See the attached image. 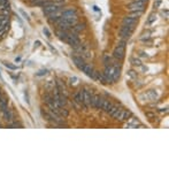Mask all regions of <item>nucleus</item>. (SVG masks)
Segmentation results:
<instances>
[{
    "label": "nucleus",
    "instance_id": "obj_12",
    "mask_svg": "<svg viewBox=\"0 0 169 169\" xmlns=\"http://www.w3.org/2000/svg\"><path fill=\"white\" fill-rule=\"evenodd\" d=\"M122 24L128 25V27H132V28H136V25L138 24V20L136 18H132L130 16H124L123 20H122Z\"/></svg>",
    "mask_w": 169,
    "mask_h": 169
},
{
    "label": "nucleus",
    "instance_id": "obj_14",
    "mask_svg": "<svg viewBox=\"0 0 169 169\" xmlns=\"http://www.w3.org/2000/svg\"><path fill=\"white\" fill-rule=\"evenodd\" d=\"M74 100L73 101L76 104L77 106H83V93H82V89L77 90V91L74 93Z\"/></svg>",
    "mask_w": 169,
    "mask_h": 169
},
{
    "label": "nucleus",
    "instance_id": "obj_24",
    "mask_svg": "<svg viewBox=\"0 0 169 169\" xmlns=\"http://www.w3.org/2000/svg\"><path fill=\"white\" fill-rule=\"evenodd\" d=\"M69 84L71 86H75V85H78L79 84V78L76 77V76H73V77L69 78Z\"/></svg>",
    "mask_w": 169,
    "mask_h": 169
},
{
    "label": "nucleus",
    "instance_id": "obj_21",
    "mask_svg": "<svg viewBox=\"0 0 169 169\" xmlns=\"http://www.w3.org/2000/svg\"><path fill=\"white\" fill-rule=\"evenodd\" d=\"M102 62H104V64H105V66H108V64H110L113 62L112 56L109 55L108 53H105V54H104V56H102Z\"/></svg>",
    "mask_w": 169,
    "mask_h": 169
},
{
    "label": "nucleus",
    "instance_id": "obj_23",
    "mask_svg": "<svg viewBox=\"0 0 169 169\" xmlns=\"http://www.w3.org/2000/svg\"><path fill=\"white\" fill-rule=\"evenodd\" d=\"M58 112L60 114L62 117H68L69 116V110L67 108H64V107H61V108L58 109Z\"/></svg>",
    "mask_w": 169,
    "mask_h": 169
},
{
    "label": "nucleus",
    "instance_id": "obj_18",
    "mask_svg": "<svg viewBox=\"0 0 169 169\" xmlns=\"http://www.w3.org/2000/svg\"><path fill=\"white\" fill-rule=\"evenodd\" d=\"M145 116H146V119H148V121H150V122H155V121L158 120L156 114H155L154 112H151V110L145 112Z\"/></svg>",
    "mask_w": 169,
    "mask_h": 169
},
{
    "label": "nucleus",
    "instance_id": "obj_4",
    "mask_svg": "<svg viewBox=\"0 0 169 169\" xmlns=\"http://www.w3.org/2000/svg\"><path fill=\"white\" fill-rule=\"evenodd\" d=\"M135 29L136 28H132V27H128V25H123L120 28L119 30V35H120V38L121 39H124V40H128V39L131 38V36L132 33L135 32Z\"/></svg>",
    "mask_w": 169,
    "mask_h": 169
},
{
    "label": "nucleus",
    "instance_id": "obj_2",
    "mask_svg": "<svg viewBox=\"0 0 169 169\" xmlns=\"http://www.w3.org/2000/svg\"><path fill=\"white\" fill-rule=\"evenodd\" d=\"M132 116V113L129 110V109H122V108H117V110L112 115L113 119H115L116 121H120V122H127L129 121V119Z\"/></svg>",
    "mask_w": 169,
    "mask_h": 169
},
{
    "label": "nucleus",
    "instance_id": "obj_31",
    "mask_svg": "<svg viewBox=\"0 0 169 169\" xmlns=\"http://www.w3.org/2000/svg\"><path fill=\"white\" fill-rule=\"evenodd\" d=\"M46 74V70H40L39 73H37V76H43V75Z\"/></svg>",
    "mask_w": 169,
    "mask_h": 169
},
{
    "label": "nucleus",
    "instance_id": "obj_17",
    "mask_svg": "<svg viewBox=\"0 0 169 169\" xmlns=\"http://www.w3.org/2000/svg\"><path fill=\"white\" fill-rule=\"evenodd\" d=\"M113 104L112 101H109L108 99H104V102H102V106H101V109L104 110L105 113H108V110L113 107Z\"/></svg>",
    "mask_w": 169,
    "mask_h": 169
},
{
    "label": "nucleus",
    "instance_id": "obj_25",
    "mask_svg": "<svg viewBox=\"0 0 169 169\" xmlns=\"http://www.w3.org/2000/svg\"><path fill=\"white\" fill-rule=\"evenodd\" d=\"M155 20H156V15H155V14H151L150 16H148L147 21H146V24L151 25L153 22H155Z\"/></svg>",
    "mask_w": 169,
    "mask_h": 169
},
{
    "label": "nucleus",
    "instance_id": "obj_16",
    "mask_svg": "<svg viewBox=\"0 0 169 169\" xmlns=\"http://www.w3.org/2000/svg\"><path fill=\"white\" fill-rule=\"evenodd\" d=\"M85 27H86V24L85 23H79V22H77L76 24H74L73 27L70 28V30L73 32H75V33H79V32H82L83 30H85Z\"/></svg>",
    "mask_w": 169,
    "mask_h": 169
},
{
    "label": "nucleus",
    "instance_id": "obj_13",
    "mask_svg": "<svg viewBox=\"0 0 169 169\" xmlns=\"http://www.w3.org/2000/svg\"><path fill=\"white\" fill-rule=\"evenodd\" d=\"M1 115H3L4 120L6 121L7 123H11V122H13V121H14V114H13V112H12L9 108L5 109L4 112L1 113Z\"/></svg>",
    "mask_w": 169,
    "mask_h": 169
},
{
    "label": "nucleus",
    "instance_id": "obj_22",
    "mask_svg": "<svg viewBox=\"0 0 169 169\" xmlns=\"http://www.w3.org/2000/svg\"><path fill=\"white\" fill-rule=\"evenodd\" d=\"M143 13H144V12H141V11L130 12V14L128 15V16H130V18H136V20H138V18H141V15H143Z\"/></svg>",
    "mask_w": 169,
    "mask_h": 169
},
{
    "label": "nucleus",
    "instance_id": "obj_27",
    "mask_svg": "<svg viewBox=\"0 0 169 169\" xmlns=\"http://www.w3.org/2000/svg\"><path fill=\"white\" fill-rule=\"evenodd\" d=\"M4 64L8 68V69H11V70H15V69H16V66H14V64H9V62H5Z\"/></svg>",
    "mask_w": 169,
    "mask_h": 169
},
{
    "label": "nucleus",
    "instance_id": "obj_19",
    "mask_svg": "<svg viewBox=\"0 0 169 169\" xmlns=\"http://www.w3.org/2000/svg\"><path fill=\"white\" fill-rule=\"evenodd\" d=\"M130 62H131V64H132L134 67H138V68H139L141 64H143V62H141V58H137V56H134V58H131Z\"/></svg>",
    "mask_w": 169,
    "mask_h": 169
},
{
    "label": "nucleus",
    "instance_id": "obj_15",
    "mask_svg": "<svg viewBox=\"0 0 169 169\" xmlns=\"http://www.w3.org/2000/svg\"><path fill=\"white\" fill-rule=\"evenodd\" d=\"M82 71L84 73L86 76H89V77H93V74H95V69L93 68V66L90 64H85V66L83 67V69H82Z\"/></svg>",
    "mask_w": 169,
    "mask_h": 169
},
{
    "label": "nucleus",
    "instance_id": "obj_7",
    "mask_svg": "<svg viewBox=\"0 0 169 169\" xmlns=\"http://www.w3.org/2000/svg\"><path fill=\"white\" fill-rule=\"evenodd\" d=\"M9 29V16L0 15V37H4Z\"/></svg>",
    "mask_w": 169,
    "mask_h": 169
},
{
    "label": "nucleus",
    "instance_id": "obj_9",
    "mask_svg": "<svg viewBox=\"0 0 169 169\" xmlns=\"http://www.w3.org/2000/svg\"><path fill=\"white\" fill-rule=\"evenodd\" d=\"M104 97L100 95H92L91 97V107H95L97 109H101L102 102H104Z\"/></svg>",
    "mask_w": 169,
    "mask_h": 169
},
{
    "label": "nucleus",
    "instance_id": "obj_5",
    "mask_svg": "<svg viewBox=\"0 0 169 169\" xmlns=\"http://www.w3.org/2000/svg\"><path fill=\"white\" fill-rule=\"evenodd\" d=\"M82 93H83V108L86 110L91 107V97L92 92H90L88 88H82Z\"/></svg>",
    "mask_w": 169,
    "mask_h": 169
},
{
    "label": "nucleus",
    "instance_id": "obj_1",
    "mask_svg": "<svg viewBox=\"0 0 169 169\" xmlns=\"http://www.w3.org/2000/svg\"><path fill=\"white\" fill-rule=\"evenodd\" d=\"M125 47H127V40L121 39L113 51V56H114L115 60L122 61L125 58Z\"/></svg>",
    "mask_w": 169,
    "mask_h": 169
},
{
    "label": "nucleus",
    "instance_id": "obj_32",
    "mask_svg": "<svg viewBox=\"0 0 169 169\" xmlns=\"http://www.w3.org/2000/svg\"><path fill=\"white\" fill-rule=\"evenodd\" d=\"M35 45L37 46V47H38V46H40V42H36V43H35Z\"/></svg>",
    "mask_w": 169,
    "mask_h": 169
},
{
    "label": "nucleus",
    "instance_id": "obj_33",
    "mask_svg": "<svg viewBox=\"0 0 169 169\" xmlns=\"http://www.w3.org/2000/svg\"><path fill=\"white\" fill-rule=\"evenodd\" d=\"M136 1H144V3H147L148 0H136Z\"/></svg>",
    "mask_w": 169,
    "mask_h": 169
},
{
    "label": "nucleus",
    "instance_id": "obj_28",
    "mask_svg": "<svg viewBox=\"0 0 169 169\" xmlns=\"http://www.w3.org/2000/svg\"><path fill=\"white\" fill-rule=\"evenodd\" d=\"M43 31H44V33L46 35V37H47V38H51V37H52V33L49 32V30L47 28H44V30H43Z\"/></svg>",
    "mask_w": 169,
    "mask_h": 169
},
{
    "label": "nucleus",
    "instance_id": "obj_29",
    "mask_svg": "<svg viewBox=\"0 0 169 169\" xmlns=\"http://www.w3.org/2000/svg\"><path fill=\"white\" fill-rule=\"evenodd\" d=\"M53 4H58V5H64L66 3V0H52Z\"/></svg>",
    "mask_w": 169,
    "mask_h": 169
},
{
    "label": "nucleus",
    "instance_id": "obj_20",
    "mask_svg": "<svg viewBox=\"0 0 169 169\" xmlns=\"http://www.w3.org/2000/svg\"><path fill=\"white\" fill-rule=\"evenodd\" d=\"M6 108H8V100L5 97H1L0 98V110L4 112Z\"/></svg>",
    "mask_w": 169,
    "mask_h": 169
},
{
    "label": "nucleus",
    "instance_id": "obj_3",
    "mask_svg": "<svg viewBox=\"0 0 169 169\" xmlns=\"http://www.w3.org/2000/svg\"><path fill=\"white\" fill-rule=\"evenodd\" d=\"M64 43L69 44V45H70L71 47H74V49H76L78 45H81V40L78 38V35L77 33H75V32H73L71 30H68L67 38H66Z\"/></svg>",
    "mask_w": 169,
    "mask_h": 169
},
{
    "label": "nucleus",
    "instance_id": "obj_30",
    "mask_svg": "<svg viewBox=\"0 0 169 169\" xmlns=\"http://www.w3.org/2000/svg\"><path fill=\"white\" fill-rule=\"evenodd\" d=\"M138 58H143V59H147V54L145 52H139L138 54Z\"/></svg>",
    "mask_w": 169,
    "mask_h": 169
},
{
    "label": "nucleus",
    "instance_id": "obj_8",
    "mask_svg": "<svg viewBox=\"0 0 169 169\" xmlns=\"http://www.w3.org/2000/svg\"><path fill=\"white\" fill-rule=\"evenodd\" d=\"M62 8V5H58V4H51V5H47V6H45V7H43V13H44V15H46V16H49V15H52L53 13H55V12H58L59 9H61Z\"/></svg>",
    "mask_w": 169,
    "mask_h": 169
},
{
    "label": "nucleus",
    "instance_id": "obj_34",
    "mask_svg": "<svg viewBox=\"0 0 169 169\" xmlns=\"http://www.w3.org/2000/svg\"><path fill=\"white\" fill-rule=\"evenodd\" d=\"M1 113H3V112H1V110H0V115H1Z\"/></svg>",
    "mask_w": 169,
    "mask_h": 169
},
{
    "label": "nucleus",
    "instance_id": "obj_26",
    "mask_svg": "<svg viewBox=\"0 0 169 169\" xmlns=\"http://www.w3.org/2000/svg\"><path fill=\"white\" fill-rule=\"evenodd\" d=\"M128 76H129V77H130L131 79H137L138 74H137V73H136L135 70H132V69H131V70L128 71Z\"/></svg>",
    "mask_w": 169,
    "mask_h": 169
},
{
    "label": "nucleus",
    "instance_id": "obj_6",
    "mask_svg": "<svg viewBox=\"0 0 169 169\" xmlns=\"http://www.w3.org/2000/svg\"><path fill=\"white\" fill-rule=\"evenodd\" d=\"M146 4L147 3H144V1H136L134 0L132 3L127 6V9L129 12H135V11H141V12H144L145 8H146Z\"/></svg>",
    "mask_w": 169,
    "mask_h": 169
},
{
    "label": "nucleus",
    "instance_id": "obj_10",
    "mask_svg": "<svg viewBox=\"0 0 169 169\" xmlns=\"http://www.w3.org/2000/svg\"><path fill=\"white\" fill-rule=\"evenodd\" d=\"M71 59H73V62H74V64L76 66V67L79 69V70H82L83 69V67L85 66V59L83 55H77V54H74V55H71Z\"/></svg>",
    "mask_w": 169,
    "mask_h": 169
},
{
    "label": "nucleus",
    "instance_id": "obj_11",
    "mask_svg": "<svg viewBox=\"0 0 169 169\" xmlns=\"http://www.w3.org/2000/svg\"><path fill=\"white\" fill-rule=\"evenodd\" d=\"M144 97L146 99V101H156L159 98V95L155 90H148L144 93Z\"/></svg>",
    "mask_w": 169,
    "mask_h": 169
}]
</instances>
